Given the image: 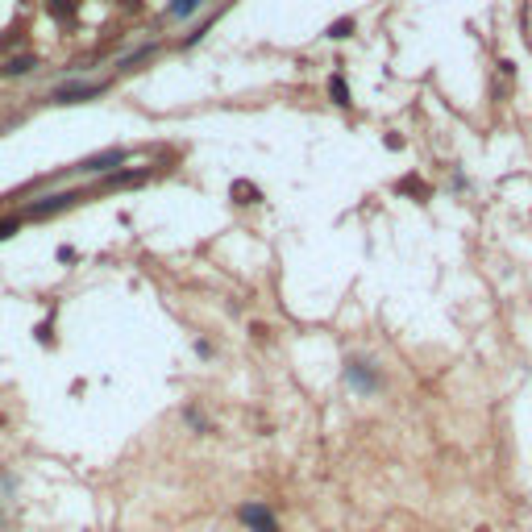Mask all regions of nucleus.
<instances>
[{
	"instance_id": "1",
	"label": "nucleus",
	"mask_w": 532,
	"mask_h": 532,
	"mask_svg": "<svg viewBox=\"0 0 532 532\" xmlns=\"http://www.w3.org/2000/svg\"><path fill=\"white\" fill-rule=\"evenodd\" d=\"M108 83L100 79V83H63V88H54L50 92V100L54 104H79V100H92V96H100Z\"/></svg>"
},
{
	"instance_id": "2",
	"label": "nucleus",
	"mask_w": 532,
	"mask_h": 532,
	"mask_svg": "<svg viewBox=\"0 0 532 532\" xmlns=\"http://www.w3.org/2000/svg\"><path fill=\"white\" fill-rule=\"evenodd\" d=\"M242 520H245V524H250L254 532H279L275 516H270L262 503H245V508H242Z\"/></svg>"
},
{
	"instance_id": "3",
	"label": "nucleus",
	"mask_w": 532,
	"mask_h": 532,
	"mask_svg": "<svg viewBox=\"0 0 532 532\" xmlns=\"http://www.w3.org/2000/svg\"><path fill=\"white\" fill-rule=\"evenodd\" d=\"M125 163V150H104V154H92V158H83L79 170H88V175H100V170H113Z\"/></svg>"
},
{
	"instance_id": "4",
	"label": "nucleus",
	"mask_w": 532,
	"mask_h": 532,
	"mask_svg": "<svg viewBox=\"0 0 532 532\" xmlns=\"http://www.w3.org/2000/svg\"><path fill=\"white\" fill-rule=\"evenodd\" d=\"M79 195L75 192H63V195H46V200H38V204H29V217H50V213H63V208H71Z\"/></svg>"
},
{
	"instance_id": "5",
	"label": "nucleus",
	"mask_w": 532,
	"mask_h": 532,
	"mask_svg": "<svg viewBox=\"0 0 532 532\" xmlns=\"http://www.w3.org/2000/svg\"><path fill=\"white\" fill-rule=\"evenodd\" d=\"M349 383H354L358 391H374L379 387V374H374L366 362H349Z\"/></svg>"
},
{
	"instance_id": "6",
	"label": "nucleus",
	"mask_w": 532,
	"mask_h": 532,
	"mask_svg": "<svg viewBox=\"0 0 532 532\" xmlns=\"http://www.w3.org/2000/svg\"><path fill=\"white\" fill-rule=\"evenodd\" d=\"M46 13L54 21H75V13H79V0H46Z\"/></svg>"
},
{
	"instance_id": "7",
	"label": "nucleus",
	"mask_w": 532,
	"mask_h": 532,
	"mask_svg": "<svg viewBox=\"0 0 532 532\" xmlns=\"http://www.w3.org/2000/svg\"><path fill=\"white\" fill-rule=\"evenodd\" d=\"M329 96H333V104H337V108H349V104H354V100H349V83H345L341 75H333V79H329Z\"/></svg>"
},
{
	"instance_id": "8",
	"label": "nucleus",
	"mask_w": 532,
	"mask_h": 532,
	"mask_svg": "<svg viewBox=\"0 0 532 532\" xmlns=\"http://www.w3.org/2000/svg\"><path fill=\"white\" fill-rule=\"evenodd\" d=\"M200 9V0H170V17H192Z\"/></svg>"
},
{
	"instance_id": "9",
	"label": "nucleus",
	"mask_w": 532,
	"mask_h": 532,
	"mask_svg": "<svg viewBox=\"0 0 532 532\" xmlns=\"http://www.w3.org/2000/svg\"><path fill=\"white\" fill-rule=\"evenodd\" d=\"M349 34H354V17H341L329 25V38H349Z\"/></svg>"
},
{
	"instance_id": "10",
	"label": "nucleus",
	"mask_w": 532,
	"mask_h": 532,
	"mask_svg": "<svg viewBox=\"0 0 532 532\" xmlns=\"http://www.w3.org/2000/svg\"><path fill=\"white\" fill-rule=\"evenodd\" d=\"M34 67H38L34 58H13V63L4 67V75H29V71H34Z\"/></svg>"
},
{
	"instance_id": "11",
	"label": "nucleus",
	"mask_w": 532,
	"mask_h": 532,
	"mask_svg": "<svg viewBox=\"0 0 532 532\" xmlns=\"http://www.w3.org/2000/svg\"><path fill=\"white\" fill-rule=\"evenodd\" d=\"M13 233H21V220H17V217H4V220H0V242H9Z\"/></svg>"
},
{
	"instance_id": "12",
	"label": "nucleus",
	"mask_w": 532,
	"mask_h": 532,
	"mask_svg": "<svg viewBox=\"0 0 532 532\" xmlns=\"http://www.w3.org/2000/svg\"><path fill=\"white\" fill-rule=\"evenodd\" d=\"M233 195H237V204H254V200H258V192H254L250 183H233Z\"/></svg>"
}]
</instances>
